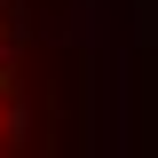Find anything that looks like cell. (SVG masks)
<instances>
[{"label":"cell","instance_id":"1","mask_svg":"<svg viewBox=\"0 0 158 158\" xmlns=\"http://www.w3.org/2000/svg\"><path fill=\"white\" fill-rule=\"evenodd\" d=\"M0 158H79V56L48 0H0Z\"/></svg>","mask_w":158,"mask_h":158}]
</instances>
